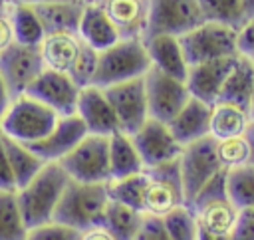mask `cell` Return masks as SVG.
<instances>
[{"label":"cell","mask_w":254,"mask_h":240,"mask_svg":"<svg viewBox=\"0 0 254 240\" xmlns=\"http://www.w3.org/2000/svg\"><path fill=\"white\" fill-rule=\"evenodd\" d=\"M67 182L69 177L60 163H46L28 184L16 190V198L28 228L54 220V212Z\"/></svg>","instance_id":"6da1fadb"},{"label":"cell","mask_w":254,"mask_h":240,"mask_svg":"<svg viewBox=\"0 0 254 240\" xmlns=\"http://www.w3.org/2000/svg\"><path fill=\"white\" fill-rule=\"evenodd\" d=\"M107 204V182H79L69 179L54 212V220L79 232H85L89 228L103 226Z\"/></svg>","instance_id":"7a4b0ae2"},{"label":"cell","mask_w":254,"mask_h":240,"mask_svg":"<svg viewBox=\"0 0 254 240\" xmlns=\"http://www.w3.org/2000/svg\"><path fill=\"white\" fill-rule=\"evenodd\" d=\"M151 69L143 40H117L111 48L99 52L93 85L109 87L115 83L143 77Z\"/></svg>","instance_id":"3957f363"},{"label":"cell","mask_w":254,"mask_h":240,"mask_svg":"<svg viewBox=\"0 0 254 240\" xmlns=\"http://www.w3.org/2000/svg\"><path fill=\"white\" fill-rule=\"evenodd\" d=\"M60 115L28 93L14 97L6 115L0 121V131L24 145L42 141L58 123Z\"/></svg>","instance_id":"277c9868"},{"label":"cell","mask_w":254,"mask_h":240,"mask_svg":"<svg viewBox=\"0 0 254 240\" xmlns=\"http://www.w3.org/2000/svg\"><path fill=\"white\" fill-rule=\"evenodd\" d=\"M187 206L192 208L200 230L212 234H232L238 208L226 190V171H220L214 179H210Z\"/></svg>","instance_id":"5b68a950"},{"label":"cell","mask_w":254,"mask_h":240,"mask_svg":"<svg viewBox=\"0 0 254 240\" xmlns=\"http://www.w3.org/2000/svg\"><path fill=\"white\" fill-rule=\"evenodd\" d=\"M179 42L189 67L212 60L240 56L236 48V30L220 22L204 20L200 26L181 36Z\"/></svg>","instance_id":"8992f818"},{"label":"cell","mask_w":254,"mask_h":240,"mask_svg":"<svg viewBox=\"0 0 254 240\" xmlns=\"http://www.w3.org/2000/svg\"><path fill=\"white\" fill-rule=\"evenodd\" d=\"M71 180L79 182H109V137L87 133L77 147L60 161Z\"/></svg>","instance_id":"52a82bcc"},{"label":"cell","mask_w":254,"mask_h":240,"mask_svg":"<svg viewBox=\"0 0 254 240\" xmlns=\"http://www.w3.org/2000/svg\"><path fill=\"white\" fill-rule=\"evenodd\" d=\"M198 0H149V22L145 38L175 36L181 38L204 22Z\"/></svg>","instance_id":"ba28073f"},{"label":"cell","mask_w":254,"mask_h":240,"mask_svg":"<svg viewBox=\"0 0 254 240\" xmlns=\"http://www.w3.org/2000/svg\"><path fill=\"white\" fill-rule=\"evenodd\" d=\"M145 173H147V190L143 204L145 214L165 216L173 208L187 204L179 159L145 169Z\"/></svg>","instance_id":"9c48e42d"},{"label":"cell","mask_w":254,"mask_h":240,"mask_svg":"<svg viewBox=\"0 0 254 240\" xmlns=\"http://www.w3.org/2000/svg\"><path fill=\"white\" fill-rule=\"evenodd\" d=\"M179 167L183 177L185 200L189 204L196 196V192L222 171L216 157V141L208 135L204 139H198L183 147V153L179 157Z\"/></svg>","instance_id":"30bf717a"},{"label":"cell","mask_w":254,"mask_h":240,"mask_svg":"<svg viewBox=\"0 0 254 240\" xmlns=\"http://www.w3.org/2000/svg\"><path fill=\"white\" fill-rule=\"evenodd\" d=\"M46 69L40 46H26L12 42L0 52V75L14 97L24 95L38 75Z\"/></svg>","instance_id":"8fae6325"},{"label":"cell","mask_w":254,"mask_h":240,"mask_svg":"<svg viewBox=\"0 0 254 240\" xmlns=\"http://www.w3.org/2000/svg\"><path fill=\"white\" fill-rule=\"evenodd\" d=\"M145 93L149 117L163 123H169L190 99L187 81L161 73L153 67L145 73Z\"/></svg>","instance_id":"7c38bea8"},{"label":"cell","mask_w":254,"mask_h":240,"mask_svg":"<svg viewBox=\"0 0 254 240\" xmlns=\"http://www.w3.org/2000/svg\"><path fill=\"white\" fill-rule=\"evenodd\" d=\"M101 89L105 91L123 133L133 135L149 119L147 93H145V75L137 77V79H131V81L101 87Z\"/></svg>","instance_id":"4fadbf2b"},{"label":"cell","mask_w":254,"mask_h":240,"mask_svg":"<svg viewBox=\"0 0 254 240\" xmlns=\"http://www.w3.org/2000/svg\"><path fill=\"white\" fill-rule=\"evenodd\" d=\"M131 139L141 155L145 169L171 163L179 159L183 153V145L175 139L169 123H163L151 117L131 135Z\"/></svg>","instance_id":"5bb4252c"},{"label":"cell","mask_w":254,"mask_h":240,"mask_svg":"<svg viewBox=\"0 0 254 240\" xmlns=\"http://www.w3.org/2000/svg\"><path fill=\"white\" fill-rule=\"evenodd\" d=\"M81 87L65 73H58L52 69H44L38 79L26 91L30 97L54 109L60 117L75 115Z\"/></svg>","instance_id":"9a60e30c"},{"label":"cell","mask_w":254,"mask_h":240,"mask_svg":"<svg viewBox=\"0 0 254 240\" xmlns=\"http://www.w3.org/2000/svg\"><path fill=\"white\" fill-rule=\"evenodd\" d=\"M85 48H87V44L75 32L46 34V38L40 44V52H42L46 69L65 73L71 79L79 67Z\"/></svg>","instance_id":"2e32d148"},{"label":"cell","mask_w":254,"mask_h":240,"mask_svg":"<svg viewBox=\"0 0 254 240\" xmlns=\"http://www.w3.org/2000/svg\"><path fill=\"white\" fill-rule=\"evenodd\" d=\"M75 115L83 121L87 133H91V135L111 137L113 133L121 131L117 115H115L105 91L97 85L81 87Z\"/></svg>","instance_id":"e0dca14e"},{"label":"cell","mask_w":254,"mask_h":240,"mask_svg":"<svg viewBox=\"0 0 254 240\" xmlns=\"http://www.w3.org/2000/svg\"><path fill=\"white\" fill-rule=\"evenodd\" d=\"M87 135L83 121L77 115L60 117L54 129L38 143L28 145L44 163H60L65 155H69L77 143Z\"/></svg>","instance_id":"ac0fdd59"},{"label":"cell","mask_w":254,"mask_h":240,"mask_svg":"<svg viewBox=\"0 0 254 240\" xmlns=\"http://www.w3.org/2000/svg\"><path fill=\"white\" fill-rule=\"evenodd\" d=\"M119 40H143L149 22V0H97Z\"/></svg>","instance_id":"d6986e66"},{"label":"cell","mask_w":254,"mask_h":240,"mask_svg":"<svg viewBox=\"0 0 254 240\" xmlns=\"http://www.w3.org/2000/svg\"><path fill=\"white\" fill-rule=\"evenodd\" d=\"M238 58L240 56H232V58H222V60H212V61L190 65L187 73V87L190 91V97H196L208 105H214Z\"/></svg>","instance_id":"ffe728a7"},{"label":"cell","mask_w":254,"mask_h":240,"mask_svg":"<svg viewBox=\"0 0 254 240\" xmlns=\"http://www.w3.org/2000/svg\"><path fill=\"white\" fill-rule=\"evenodd\" d=\"M145 48H147V56L151 61V67L167 73L171 77L183 79L187 81V73H189V63L185 60L183 48L179 38L175 36H149L143 38Z\"/></svg>","instance_id":"44dd1931"},{"label":"cell","mask_w":254,"mask_h":240,"mask_svg":"<svg viewBox=\"0 0 254 240\" xmlns=\"http://www.w3.org/2000/svg\"><path fill=\"white\" fill-rule=\"evenodd\" d=\"M210 107L208 103L190 97L187 101V105L169 121V127L175 135V139L187 147L198 139L208 137V129H210Z\"/></svg>","instance_id":"7402d4cb"},{"label":"cell","mask_w":254,"mask_h":240,"mask_svg":"<svg viewBox=\"0 0 254 240\" xmlns=\"http://www.w3.org/2000/svg\"><path fill=\"white\" fill-rule=\"evenodd\" d=\"M32 8L36 10L46 34H60V32L77 34L85 4L79 0H56V2L36 4Z\"/></svg>","instance_id":"603a6c76"},{"label":"cell","mask_w":254,"mask_h":240,"mask_svg":"<svg viewBox=\"0 0 254 240\" xmlns=\"http://www.w3.org/2000/svg\"><path fill=\"white\" fill-rule=\"evenodd\" d=\"M252 91H254V61L240 56L236 65L228 73L216 103H228L250 113Z\"/></svg>","instance_id":"cb8c5ba5"},{"label":"cell","mask_w":254,"mask_h":240,"mask_svg":"<svg viewBox=\"0 0 254 240\" xmlns=\"http://www.w3.org/2000/svg\"><path fill=\"white\" fill-rule=\"evenodd\" d=\"M77 36L91 46L97 52H103L107 48H111L119 36L115 32V28L111 26L109 18L103 14V10L99 8L97 2L93 4H85L81 20H79V28H77Z\"/></svg>","instance_id":"d4e9b609"},{"label":"cell","mask_w":254,"mask_h":240,"mask_svg":"<svg viewBox=\"0 0 254 240\" xmlns=\"http://www.w3.org/2000/svg\"><path fill=\"white\" fill-rule=\"evenodd\" d=\"M109 167L111 179H121L145 171V165L131 135L117 131L109 137Z\"/></svg>","instance_id":"484cf974"},{"label":"cell","mask_w":254,"mask_h":240,"mask_svg":"<svg viewBox=\"0 0 254 240\" xmlns=\"http://www.w3.org/2000/svg\"><path fill=\"white\" fill-rule=\"evenodd\" d=\"M0 135H2V143H4V149H6V155H8V163H10L14 180H16V190H18L24 184H28L42 171V167L46 163L28 145L6 137L2 131H0Z\"/></svg>","instance_id":"4316f807"},{"label":"cell","mask_w":254,"mask_h":240,"mask_svg":"<svg viewBox=\"0 0 254 240\" xmlns=\"http://www.w3.org/2000/svg\"><path fill=\"white\" fill-rule=\"evenodd\" d=\"M202 14L210 22H220L236 32L254 18V0H198Z\"/></svg>","instance_id":"83f0119b"},{"label":"cell","mask_w":254,"mask_h":240,"mask_svg":"<svg viewBox=\"0 0 254 240\" xmlns=\"http://www.w3.org/2000/svg\"><path fill=\"white\" fill-rule=\"evenodd\" d=\"M250 113L228 105V103H214L210 107V129L208 135L216 141L220 139H230V137H240L246 133L250 125Z\"/></svg>","instance_id":"f1b7e54d"},{"label":"cell","mask_w":254,"mask_h":240,"mask_svg":"<svg viewBox=\"0 0 254 240\" xmlns=\"http://www.w3.org/2000/svg\"><path fill=\"white\" fill-rule=\"evenodd\" d=\"M10 20H12V30H14V42L26 44V46H40L42 40L46 38L42 22L32 6L12 2Z\"/></svg>","instance_id":"f546056e"},{"label":"cell","mask_w":254,"mask_h":240,"mask_svg":"<svg viewBox=\"0 0 254 240\" xmlns=\"http://www.w3.org/2000/svg\"><path fill=\"white\" fill-rule=\"evenodd\" d=\"M145 190H147V173H137L121 179H111L107 182V192L109 200L125 204L129 208H135L143 212L145 204Z\"/></svg>","instance_id":"4dcf8cb0"},{"label":"cell","mask_w":254,"mask_h":240,"mask_svg":"<svg viewBox=\"0 0 254 240\" xmlns=\"http://www.w3.org/2000/svg\"><path fill=\"white\" fill-rule=\"evenodd\" d=\"M143 214L145 212L109 200L103 216V228H107L115 240H133L141 226Z\"/></svg>","instance_id":"1f68e13d"},{"label":"cell","mask_w":254,"mask_h":240,"mask_svg":"<svg viewBox=\"0 0 254 240\" xmlns=\"http://www.w3.org/2000/svg\"><path fill=\"white\" fill-rule=\"evenodd\" d=\"M28 230L16 190H0V240H26Z\"/></svg>","instance_id":"d6a6232c"},{"label":"cell","mask_w":254,"mask_h":240,"mask_svg":"<svg viewBox=\"0 0 254 240\" xmlns=\"http://www.w3.org/2000/svg\"><path fill=\"white\" fill-rule=\"evenodd\" d=\"M226 190L234 206L254 208V165H242L226 171Z\"/></svg>","instance_id":"836d02e7"},{"label":"cell","mask_w":254,"mask_h":240,"mask_svg":"<svg viewBox=\"0 0 254 240\" xmlns=\"http://www.w3.org/2000/svg\"><path fill=\"white\" fill-rule=\"evenodd\" d=\"M165 228L171 240H196L198 238V222L190 206L183 204L173 208L163 216Z\"/></svg>","instance_id":"e575fe53"},{"label":"cell","mask_w":254,"mask_h":240,"mask_svg":"<svg viewBox=\"0 0 254 240\" xmlns=\"http://www.w3.org/2000/svg\"><path fill=\"white\" fill-rule=\"evenodd\" d=\"M216 141V139H214ZM216 157L222 171H230L250 163V147L244 135L216 141Z\"/></svg>","instance_id":"d590c367"},{"label":"cell","mask_w":254,"mask_h":240,"mask_svg":"<svg viewBox=\"0 0 254 240\" xmlns=\"http://www.w3.org/2000/svg\"><path fill=\"white\" fill-rule=\"evenodd\" d=\"M26 240H81V232L56 220H50L46 224L30 228Z\"/></svg>","instance_id":"8d00e7d4"},{"label":"cell","mask_w":254,"mask_h":240,"mask_svg":"<svg viewBox=\"0 0 254 240\" xmlns=\"http://www.w3.org/2000/svg\"><path fill=\"white\" fill-rule=\"evenodd\" d=\"M133 240H171L163 216H153V214H143L141 226L135 234Z\"/></svg>","instance_id":"74e56055"},{"label":"cell","mask_w":254,"mask_h":240,"mask_svg":"<svg viewBox=\"0 0 254 240\" xmlns=\"http://www.w3.org/2000/svg\"><path fill=\"white\" fill-rule=\"evenodd\" d=\"M232 240H254V208H240L234 228Z\"/></svg>","instance_id":"f35d334b"},{"label":"cell","mask_w":254,"mask_h":240,"mask_svg":"<svg viewBox=\"0 0 254 240\" xmlns=\"http://www.w3.org/2000/svg\"><path fill=\"white\" fill-rule=\"evenodd\" d=\"M236 48L238 54L254 60V18H250L238 32H236Z\"/></svg>","instance_id":"ab89813d"},{"label":"cell","mask_w":254,"mask_h":240,"mask_svg":"<svg viewBox=\"0 0 254 240\" xmlns=\"http://www.w3.org/2000/svg\"><path fill=\"white\" fill-rule=\"evenodd\" d=\"M0 190H16V180L8 163V155L2 143V135H0Z\"/></svg>","instance_id":"60d3db41"},{"label":"cell","mask_w":254,"mask_h":240,"mask_svg":"<svg viewBox=\"0 0 254 240\" xmlns=\"http://www.w3.org/2000/svg\"><path fill=\"white\" fill-rule=\"evenodd\" d=\"M14 42V30H12V20H10V8L0 10V52L8 48Z\"/></svg>","instance_id":"b9f144b4"},{"label":"cell","mask_w":254,"mask_h":240,"mask_svg":"<svg viewBox=\"0 0 254 240\" xmlns=\"http://www.w3.org/2000/svg\"><path fill=\"white\" fill-rule=\"evenodd\" d=\"M12 101H14V95H12V91L8 89L4 77L0 75V121H2V117L6 115L8 107L12 105Z\"/></svg>","instance_id":"7bdbcfd3"},{"label":"cell","mask_w":254,"mask_h":240,"mask_svg":"<svg viewBox=\"0 0 254 240\" xmlns=\"http://www.w3.org/2000/svg\"><path fill=\"white\" fill-rule=\"evenodd\" d=\"M81 240H115L111 236V232L103 226H95V228H89L85 232H81Z\"/></svg>","instance_id":"ee69618b"},{"label":"cell","mask_w":254,"mask_h":240,"mask_svg":"<svg viewBox=\"0 0 254 240\" xmlns=\"http://www.w3.org/2000/svg\"><path fill=\"white\" fill-rule=\"evenodd\" d=\"M246 141H248V147H250V165H254V117L250 119V125L244 133Z\"/></svg>","instance_id":"f6af8a7d"},{"label":"cell","mask_w":254,"mask_h":240,"mask_svg":"<svg viewBox=\"0 0 254 240\" xmlns=\"http://www.w3.org/2000/svg\"><path fill=\"white\" fill-rule=\"evenodd\" d=\"M196 240H232V234H212L206 230L198 228V238Z\"/></svg>","instance_id":"bcb514c9"},{"label":"cell","mask_w":254,"mask_h":240,"mask_svg":"<svg viewBox=\"0 0 254 240\" xmlns=\"http://www.w3.org/2000/svg\"><path fill=\"white\" fill-rule=\"evenodd\" d=\"M14 4H28V6H36V4H44V2H56V0H12Z\"/></svg>","instance_id":"7dc6e473"},{"label":"cell","mask_w":254,"mask_h":240,"mask_svg":"<svg viewBox=\"0 0 254 240\" xmlns=\"http://www.w3.org/2000/svg\"><path fill=\"white\" fill-rule=\"evenodd\" d=\"M12 6V0H0V10H8Z\"/></svg>","instance_id":"c3c4849f"},{"label":"cell","mask_w":254,"mask_h":240,"mask_svg":"<svg viewBox=\"0 0 254 240\" xmlns=\"http://www.w3.org/2000/svg\"><path fill=\"white\" fill-rule=\"evenodd\" d=\"M250 117H254V91H252V105H250Z\"/></svg>","instance_id":"681fc988"},{"label":"cell","mask_w":254,"mask_h":240,"mask_svg":"<svg viewBox=\"0 0 254 240\" xmlns=\"http://www.w3.org/2000/svg\"><path fill=\"white\" fill-rule=\"evenodd\" d=\"M79 2H83V4H93V2H97V0H79Z\"/></svg>","instance_id":"f907efd6"},{"label":"cell","mask_w":254,"mask_h":240,"mask_svg":"<svg viewBox=\"0 0 254 240\" xmlns=\"http://www.w3.org/2000/svg\"><path fill=\"white\" fill-rule=\"evenodd\" d=\"M252 61H254V60H252Z\"/></svg>","instance_id":"816d5d0a"}]
</instances>
